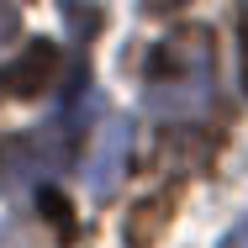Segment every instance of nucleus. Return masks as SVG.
I'll list each match as a JSON object with an SVG mask.
<instances>
[{
	"label": "nucleus",
	"instance_id": "nucleus-5",
	"mask_svg": "<svg viewBox=\"0 0 248 248\" xmlns=\"http://www.w3.org/2000/svg\"><path fill=\"white\" fill-rule=\"evenodd\" d=\"M21 32V5L16 0H0V43H11Z\"/></svg>",
	"mask_w": 248,
	"mask_h": 248
},
{
	"label": "nucleus",
	"instance_id": "nucleus-3",
	"mask_svg": "<svg viewBox=\"0 0 248 248\" xmlns=\"http://www.w3.org/2000/svg\"><path fill=\"white\" fill-rule=\"evenodd\" d=\"M174 201H180V185H169V190H158V196L138 201V206L127 211V222H122L127 248H153V243H158V232H164L169 217H174Z\"/></svg>",
	"mask_w": 248,
	"mask_h": 248
},
{
	"label": "nucleus",
	"instance_id": "nucleus-7",
	"mask_svg": "<svg viewBox=\"0 0 248 248\" xmlns=\"http://www.w3.org/2000/svg\"><path fill=\"white\" fill-rule=\"evenodd\" d=\"M153 11H169V5H180V0H148Z\"/></svg>",
	"mask_w": 248,
	"mask_h": 248
},
{
	"label": "nucleus",
	"instance_id": "nucleus-6",
	"mask_svg": "<svg viewBox=\"0 0 248 248\" xmlns=\"http://www.w3.org/2000/svg\"><path fill=\"white\" fill-rule=\"evenodd\" d=\"M238 43H243V90H248V0H243V21H238Z\"/></svg>",
	"mask_w": 248,
	"mask_h": 248
},
{
	"label": "nucleus",
	"instance_id": "nucleus-2",
	"mask_svg": "<svg viewBox=\"0 0 248 248\" xmlns=\"http://www.w3.org/2000/svg\"><path fill=\"white\" fill-rule=\"evenodd\" d=\"M58 63H63L58 43H27L21 58H11V63L0 69V95H11V100L43 95L53 79H58Z\"/></svg>",
	"mask_w": 248,
	"mask_h": 248
},
{
	"label": "nucleus",
	"instance_id": "nucleus-4",
	"mask_svg": "<svg viewBox=\"0 0 248 248\" xmlns=\"http://www.w3.org/2000/svg\"><path fill=\"white\" fill-rule=\"evenodd\" d=\"M43 217H48L53 227H58V238H63V243H69V238H74V211H69V201L58 196V190H53V185H43Z\"/></svg>",
	"mask_w": 248,
	"mask_h": 248
},
{
	"label": "nucleus",
	"instance_id": "nucleus-1",
	"mask_svg": "<svg viewBox=\"0 0 248 248\" xmlns=\"http://www.w3.org/2000/svg\"><path fill=\"white\" fill-rule=\"evenodd\" d=\"M217 69V43L206 27H180L169 32L148 58V79L153 85H206Z\"/></svg>",
	"mask_w": 248,
	"mask_h": 248
}]
</instances>
